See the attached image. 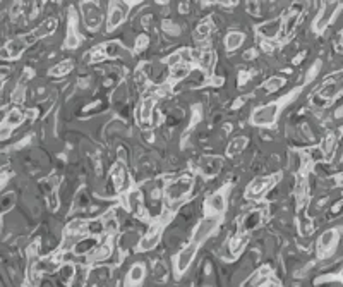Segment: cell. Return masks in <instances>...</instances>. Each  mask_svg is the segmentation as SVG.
<instances>
[{"label": "cell", "mask_w": 343, "mask_h": 287, "mask_svg": "<svg viewBox=\"0 0 343 287\" xmlns=\"http://www.w3.org/2000/svg\"><path fill=\"white\" fill-rule=\"evenodd\" d=\"M343 93V71L328 76L318 90L312 93L311 103L318 109H326Z\"/></svg>", "instance_id": "1"}, {"label": "cell", "mask_w": 343, "mask_h": 287, "mask_svg": "<svg viewBox=\"0 0 343 287\" xmlns=\"http://www.w3.org/2000/svg\"><path fill=\"white\" fill-rule=\"evenodd\" d=\"M36 38L35 35H22V37H16L12 40H9L4 47L0 48V58L2 60H16L26 52V48L31 47L33 43H36Z\"/></svg>", "instance_id": "2"}, {"label": "cell", "mask_w": 343, "mask_h": 287, "mask_svg": "<svg viewBox=\"0 0 343 287\" xmlns=\"http://www.w3.org/2000/svg\"><path fill=\"white\" fill-rule=\"evenodd\" d=\"M192 186H194V181H192L191 175H182V177L168 182V184L165 186V198H166V201H168V205L181 203V201L192 191Z\"/></svg>", "instance_id": "3"}, {"label": "cell", "mask_w": 343, "mask_h": 287, "mask_svg": "<svg viewBox=\"0 0 343 287\" xmlns=\"http://www.w3.org/2000/svg\"><path fill=\"white\" fill-rule=\"evenodd\" d=\"M300 18H302V9L292 7L285 14V18L280 19V21H282V26H280V35H278L280 40H289V38L292 37L293 31H295V28H297V24H299Z\"/></svg>", "instance_id": "4"}, {"label": "cell", "mask_w": 343, "mask_h": 287, "mask_svg": "<svg viewBox=\"0 0 343 287\" xmlns=\"http://www.w3.org/2000/svg\"><path fill=\"white\" fill-rule=\"evenodd\" d=\"M81 11H83V18H84V24H86L88 29H98L101 24V19H103V12H101V7L96 4V2H83L81 4Z\"/></svg>", "instance_id": "5"}, {"label": "cell", "mask_w": 343, "mask_h": 287, "mask_svg": "<svg viewBox=\"0 0 343 287\" xmlns=\"http://www.w3.org/2000/svg\"><path fill=\"white\" fill-rule=\"evenodd\" d=\"M278 109H280L278 102L268 103V105H263V107H259V109H256L253 114V124H256V126H271V124L276 120Z\"/></svg>", "instance_id": "6"}, {"label": "cell", "mask_w": 343, "mask_h": 287, "mask_svg": "<svg viewBox=\"0 0 343 287\" xmlns=\"http://www.w3.org/2000/svg\"><path fill=\"white\" fill-rule=\"evenodd\" d=\"M126 203H127V208L132 215L139 218H146L148 217V208H146V201H144V196L139 189H132L129 191L126 196Z\"/></svg>", "instance_id": "7"}, {"label": "cell", "mask_w": 343, "mask_h": 287, "mask_svg": "<svg viewBox=\"0 0 343 287\" xmlns=\"http://www.w3.org/2000/svg\"><path fill=\"white\" fill-rule=\"evenodd\" d=\"M218 222H220V217H218V215H208V217L202 218L201 224H199L198 229H196V232H194L192 243H196L199 246L202 241L208 239V237L213 234V230L218 227Z\"/></svg>", "instance_id": "8"}, {"label": "cell", "mask_w": 343, "mask_h": 287, "mask_svg": "<svg viewBox=\"0 0 343 287\" xmlns=\"http://www.w3.org/2000/svg\"><path fill=\"white\" fill-rule=\"evenodd\" d=\"M274 181H276L274 175H270V177H256L253 182H249V186L246 188L244 196L249 198V200H257V198L263 196L268 189L274 184Z\"/></svg>", "instance_id": "9"}, {"label": "cell", "mask_w": 343, "mask_h": 287, "mask_svg": "<svg viewBox=\"0 0 343 287\" xmlns=\"http://www.w3.org/2000/svg\"><path fill=\"white\" fill-rule=\"evenodd\" d=\"M221 167H223V158L215 155H206L201 156L199 160V172L204 177H215L217 174H220Z\"/></svg>", "instance_id": "10"}, {"label": "cell", "mask_w": 343, "mask_h": 287, "mask_svg": "<svg viewBox=\"0 0 343 287\" xmlns=\"http://www.w3.org/2000/svg\"><path fill=\"white\" fill-rule=\"evenodd\" d=\"M340 7H342L340 2H326V4L323 5L321 12L318 14V18H316V21H314V31L321 33L323 29L329 24V21L333 19V16L338 12Z\"/></svg>", "instance_id": "11"}, {"label": "cell", "mask_w": 343, "mask_h": 287, "mask_svg": "<svg viewBox=\"0 0 343 287\" xmlns=\"http://www.w3.org/2000/svg\"><path fill=\"white\" fill-rule=\"evenodd\" d=\"M263 222V211L261 210H249L244 213V217L240 218V224H238V236L240 234L251 232V230L257 229Z\"/></svg>", "instance_id": "12"}, {"label": "cell", "mask_w": 343, "mask_h": 287, "mask_svg": "<svg viewBox=\"0 0 343 287\" xmlns=\"http://www.w3.org/2000/svg\"><path fill=\"white\" fill-rule=\"evenodd\" d=\"M112 181H113V188H115L117 193L120 191H126L129 189V172L126 169V164L124 162H117L112 169Z\"/></svg>", "instance_id": "13"}, {"label": "cell", "mask_w": 343, "mask_h": 287, "mask_svg": "<svg viewBox=\"0 0 343 287\" xmlns=\"http://www.w3.org/2000/svg\"><path fill=\"white\" fill-rule=\"evenodd\" d=\"M336 241H338V232H336V230L329 229V230H326V232H323V236L319 237V243H318V251L321 258H326V256H329V254L335 251Z\"/></svg>", "instance_id": "14"}, {"label": "cell", "mask_w": 343, "mask_h": 287, "mask_svg": "<svg viewBox=\"0 0 343 287\" xmlns=\"http://www.w3.org/2000/svg\"><path fill=\"white\" fill-rule=\"evenodd\" d=\"M160 236H162V224H160V222H155V224H153V226L148 229V232L144 234V237L141 239V243H139V248H141L143 251L153 249V248L158 246Z\"/></svg>", "instance_id": "15"}, {"label": "cell", "mask_w": 343, "mask_h": 287, "mask_svg": "<svg viewBox=\"0 0 343 287\" xmlns=\"http://www.w3.org/2000/svg\"><path fill=\"white\" fill-rule=\"evenodd\" d=\"M196 251H198V244L191 243L177 254V262H175V265H177V272L179 273L185 272V270L189 268V265H191L192 260H194V256H196Z\"/></svg>", "instance_id": "16"}, {"label": "cell", "mask_w": 343, "mask_h": 287, "mask_svg": "<svg viewBox=\"0 0 343 287\" xmlns=\"http://www.w3.org/2000/svg\"><path fill=\"white\" fill-rule=\"evenodd\" d=\"M153 109H155V98H146L144 102L141 103L139 110H137V119H139V124H141L144 129H148L149 124H151Z\"/></svg>", "instance_id": "17"}, {"label": "cell", "mask_w": 343, "mask_h": 287, "mask_svg": "<svg viewBox=\"0 0 343 287\" xmlns=\"http://www.w3.org/2000/svg\"><path fill=\"white\" fill-rule=\"evenodd\" d=\"M124 18H126V7L120 4H112L110 5V14H108V24H107V29L112 31L117 26L122 24Z\"/></svg>", "instance_id": "18"}, {"label": "cell", "mask_w": 343, "mask_h": 287, "mask_svg": "<svg viewBox=\"0 0 343 287\" xmlns=\"http://www.w3.org/2000/svg\"><path fill=\"white\" fill-rule=\"evenodd\" d=\"M206 207L213 211V215H218V217H220V215L225 211V208H227V200H225L223 193H215V194H211V196H208V200H206Z\"/></svg>", "instance_id": "19"}, {"label": "cell", "mask_w": 343, "mask_h": 287, "mask_svg": "<svg viewBox=\"0 0 343 287\" xmlns=\"http://www.w3.org/2000/svg\"><path fill=\"white\" fill-rule=\"evenodd\" d=\"M280 26H282L280 19H271V21L261 24L257 29H259V33L263 35L266 40H273V38H276L280 35Z\"/></svg>", "instance_id": "20"}, {"label": "cell", "mask_w": 343, "mask_h": 287, "mask_svg": "<svg viewBox=\"0 0 343 287\" xmlns=\"http://www.w3.org/2000/svg\"><path fill=\"white\" fill-rule=\"evenodd\" d=\"M57 24H58V21L55 18H48V19H45L43 22H41L40 26H38L35 31H31L33 35H35V38L36 40H40V38H43V37H48V35H52L57 29Z\"/></svg>", "instance_id": "21"}, {"label": "cell", "mask_w": 343, "mask_h": 287, "mask_svg": "<svg viewBox=\"0 0 343 287\" xmlns=\"http://www.w3.org/2000/svg\"><path fill=\"white\" fill-rule=\"evenodd\" d=\"M24 117H26V114L22 112L21 109H12L11 112H9L7 115H5L4 126H2V127H9V131H11L12 127L21 126L22 120H24Z\"/></svg>", "instance_id": "22"}, {"label": "cell", "mask_w": 343, "mask_h": 287, "mask_svg": "<svg viewBox=\"0 0 343 287\" xmlns=\"http://www.w3.org/2000/svg\"><path fill=\"white\" fill-rule=\"evenodd\" d=\"M215 62H217V54L211 50H204L201 52V58H199L198 64L206 74H211V71L215 67Z\"/></svg>", "instance_id": "23"}, {"label": "cell", "mask_w": 343, "mask_h": 287, "mask_svg": "<svg viewBox=\"0 0 343 287\" xmlns=\"http://www.w3.org/2000/svg\"><path fill=\"white\" fill-rule=\"evenodd\" d=\"M246 146H247V138H246V136H237V138H234L232 141H228L227 155L228 156L238 155V153H242L244 150H246Z\"/></svg>", "instance_id": "24"}, {"label": "cell", "mask_w": 343, "mask_h": 287, "mask_svg": "<svg viewBox=\"0 0 343 287\" xmlns=\"http://www.w3.org/2000/svg\"><path fill=\"white\" fill-rule=\"evenodd\" d=\"M72 249L76 254H84L90 253V251H94L96 249V237H81Z\"/></svg>", "instance_id": "25"}, {"label": "cell", "mask_w": 343, "mask_h": 287, "mask_svg": "<svg viewBox=\"0 0 343 287\" xmlns=\"http://www.w3.org/2000/svg\"><path fill=\"white\" fill-rule=\"evenodd\" d=\"M319 148H321V152H323V155H325V158H331L333 153H335V150H336V134H333V133L326 134Z\"/></svg>", "instance_id": "26"}, {"label": "cell", "mask_w": 343, "mask_h": 287, "mask_svg": "<svg viewBox=\"0 0 343 287\" xmlns=\"http://www.w3.org/2000/svg\"><path fill=\"white\" fill-rule=\"evenodd\" d=\"M211 37V22L210 21H202L196 26V31H194V40L196 41H206L208 38Z\"/></svg>", "instance_id": "27"}, {"label": "cell", "mask_w": 343, "mask_h": 287, "mask_svg": "<svg viewBox=\"0 0 343 287\" xmlns=\"http://www.w3.org/2000/svg\"><path fill=\"white\" fill-rule=\"evenodd\" d=\"M88 279H90V270H88L86 267H76V272H74L71 287H84Z\"/></svg>", "instance_id": "28"}, {"label": "cell", "mask_w": 343, "mask_h": 287, "mask_svg": "<svg viewBox=\"0 0 343 287\" xmlns=\"http://www.w3.org/2000/svg\"><path fill=\"white\" fill-rule=\"evenodd\" d=\"M191 74V64H179V66L172 67L170 71V81H181Z\"/></svg>", "instance_id": "29"}, {"label": "cell", "mask_w": 343, "mask_h": 287, "mask_svg": "<svg viewBox=\"0 0 343 287\" xmlns=\"http://www.w3.org/2000/svg\"><path fill=\"white\" fill-rule=\"evenodd\" d=\"M244 33H237V31H232V33H228L227 37H225V48L227 50H235V48H238L240 45L244 43Z\"/></svg>", "instance_id": "30"}, {"label": "cell", "mask_w": 343, "mask_h": 287, "mask_svg": "<svg viewBox=\"0 0 343 287\" xmlns=\"http://www.w3.org/2000/svg\"><path fill=\"white\" fill-rule=\"evenodd\" d=\"M74 67V62L72 60H64L60 64H57L55 67H52L50 74L52 76H65L67 73H71Z\"/></svg>", "instance_id": "31"}, {"label": "cell", "mask_w": 343, "mask_h": 287, "mask_svg": "<svg viewBox=\"0 0 343 287\" xmlns=\"http://www.w3.org/2000/svg\"><path fill=\"white\" fill-rule=\"evenodd\" d=\"M283 84H285V79H283V77H270V79L264 83L263 90L266 91V93H274V91H278Z\"/></svg>", "instance_id": "32"}, {"label": "cell", "mask_w": 343, "mask_h": 287, "mask_svg": "<svg viewBox=\"0 0 343 287\" xmlns=\"http://www.w3.org/2000/svg\"><path fill=\"white\" fill-rule=\"evenodd\" d=\"M103 230H105V227H103V220H91L86 224V232L90 234L91 237L100 236V234H103Z\"/></svg>", "instance_id": "33"}, {"label": "cell", "mask_w": 343, "mask_h": 287, "mask_svg": "<svg viewBox=\"0 0 343 287\" xmlns=\"http://www.w3.org/2000/svg\"><path fill=\"white\" fill-rule=\"evenodd\" d=\"M144 279V267L139 265V263H136L134 267H130L129 270V280L134 284L141 282V280Z\"/></svg>", "instance_id": "34"}, {"label": "cell", "mask_w": 343, "mask_h": 287, "mask_svg": "<svg viewBox=\"0 0 343 287\" xmlns=\"http://www.w3.org/2000/svg\"><path fill=\"white\" fill-rule=\"evenodd\" d=\"M103 227H105V230L110 234L117 232V230H119V220H117V217H113V213H108L103 218Z\"/></svg>", "instance_id": "35"}, {"label": "cell", "mask_w": 343, "mask_h": 287, "mask_svg": "<svg viewBox=\"0 0 343 287\" xmlns=\"http://www.w3.org/2000/svg\"><path fill=\"white\" fill-rule=\"evenodd\" d=\"M110 253H112V248H110V244L108 243H105V244H101L100 248H96L94 249V254H93V260H105V258H108L110 256Z\"/></svg>", "instance_id": "36"}, {"label": "cell", "mask_w": 343, "mask_h": 287, "mask_svg": "<svg viewBox=\"0 0 343 287\" xmlns=\"http://www.w3.org/2000/svg\"><path fill=\"white\" fill-rule=\"evenodd\" d=\"M163 28H165L166 33L174 35V37H179V35H181V28H179V26L175 24V22H172V21H165V22H163Z\"/></svg>", "instance_id": "37"}, {"label": "cell", "mask_w": 343, "mask_h": 287, "mask_svg": "<svg viewBox=\"0 0 343 287\" xmlns=\"http://www.w3.org/2000/svg\"><path fill=\"white\" fill-rule=\"evenodd\" d=\"M12 203H14V194L11 193L2 198V201H0V210H7V208L12 207Z\"/></svg>", "instance_id": "38"}, {"label": "cell", "mask_w": 343, "mask_h": 287, "mask_svg": "<svg viewBox=\"0 0 343 287\" xmlns=\"http://www.w3.org/2000/svg\"><path fill=\"white\" fill-rule=\"evenodd\" d=\"M148 43H149V38L146 37V35H141L136 41V50H139V52L144 50V48H148Z\"/></svg>", "instance_id": "39"}, {"label": "cell", "mask_w": 343, "mask_h": 287, "mask_svg": "<svg viewBox=\"0 0 343 287\" xmlns=\"http://www.w3.org/2000/svg\"><path fill=\"white\" fill-rule=\"evenodd\" d=\"M251 76H253V74H247L246 71H244V73L238 74V86H244V84H246L247 81L251 79Z\"/></svg>", "instance_id": "40"}, {"label": "cell", "mask_w": 343, "mask_h": 287, "mask_svg": "<svg viewBox=\"0 0 343 287\" xmlns=\"http://www.w3.org/2000/svg\"><path fill=\"white\" fill-rule=\"evenodd\" d=\"M336 50H338V52H343V31L340 33L338 41H336Z\"/></svg>", "instance_id": "41"}, {"label": "cell", "mask_w": 343, "mask_h": 287, "mask_svg": "<svg viewBox=\"0 0 343 287\" xmlns=\"http://www.w3.org/2000/svg\"><path fill=\"white\" fill-rule=\"evenodd\" d=\"M24 287H35V286H33V284H26Z\"/></svg>", "instance_id": "42"}]
</instances>
